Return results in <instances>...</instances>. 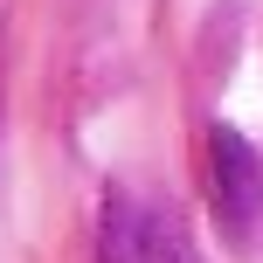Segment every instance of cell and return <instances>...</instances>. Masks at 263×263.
Here are the masks:
<instances>
[{"label":"cell","mask_w":263,"mask_h":263,"mask_svg":"<svg viewBox=\"0 0 263 263\" xmlns=\"http://www.w3.org/2000/svg\"><path fill=\"white\" fill-rule=\"evenodd\" d=\"M208 180H215V215H222V229L229 236H250L263 222V153L236 125L208 132Z\"/></svg>","instance_id":"7a4b0ae2"},{"label":"cell","mask_w":263,"mask_h":263,"mask_svg":"<svg viewBox=\"0 0 263 263\" xmlns=\"http://www.w3.org/2000/svg\"><path fill=\"white\" fill-rule=\"evenodd\" d=\"M97 263H201L187 222L139 187H111L97 208Z\"/></svg>","instance_id":"6da1fadb"}]
</instances>
